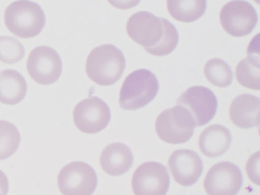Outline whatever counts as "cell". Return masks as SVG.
I'll return each mask as SVG.
<instances>
[{"mask_svg":"<svg viewBox=\"0 0 260 195\" xmlns=\"http://www.w3.org/2000/svg\"><path fill=\"white\" fill-rule=\"evenodd\" d=\"M243 177L239 168L230 161L213 166L206 175L203 186L210 195H234L240 190Z\"/></svg>","mask_w":260,"mask_h":195,"instance_id":"cell-11","label":"cell"},{"mask_svg":"<svg viewBox=\"0 0 260 195\" xmlns=\"http://www.w3.org/2000/svg\"><path fill=\"white\" fill-rule=\"evenodd\" d=\"M259 99L251 94L236 97L229 109L232 122L241 128H251L259 125Z\"/></svg>","mask_w":260,"mask_h":195,"instance_id":"cell-14","label":"cell"},{"mask_svg":"<svg viewBox=\"0 0 260 195\" xmlns=\"http://www.w3.org/2000/svg\"><path fill=\"white\" fill-rule=\"evenodd\" d=\"M134 160L133 153L126 145L116 142L107 146L102 151L100 161L103 170L108 175H122L131 168Z\"/></svg>","mask_w":260,"mask_h":195,"instance_id":"cell-15","label":"cell"},{"mask_svg":"<svg viewBox=\"0 0 260 195\" xmlns=\"http://www.w3.org/2000/svg\"><path fill=\"white\" fill-rule=\"evenodd\" d=\"M73 116L79 130L86 134H94L107 126L110 120L111 114L108 106L103 100L97 96H92L76 105Z\"/></svg>","mask_w":260,"mask_h":195,"instance_id":"cell-10","label":"cell"},{"mask_svg":"<svg viewBox=\"0 0 260 195\" xmlns=\"http://www.w3.org/2000/svg\"><path fill=\"white\" fill-rule=\"evenodd\" d=\"M259 151L254 153L249 158L246 165V171L250 180L254 184L259 185Z\"/></svg>","mask_w":260,"mask_h":195,"instance_id":"cell-23","label":"cell"},{"mask_svg":"<svg viewBox=\"0 0 260 195\" xmlns=\"http://www.w3.org/2000/svg\"><path fill=\"white\" fill-rule=\"evenodd\" d=\"M113 7L122 10L132 8L139 4L141 0H107Z\"/></svg>","mask_w":260,"mask_h":195,"instance_id":"cell-24","label":"cell"},{"mask_svg":"<svg viewBox=\"0 0 260 195\" xmlns=\"http://www.w3.org/2000/svg\"><path fill=\"white\" fill-rule=\"evenodd\" d=\"M169 185L167 168L155 161L141 164L134 172L132 179V187L136 195H165Z\"/></svg>","mask_w":260,"mask_h":195,"instance_id":"cell-9","label":"cell"},{"mask_svg":"<svg viewBox=\"0 0 260 195\" xmlns=\"http://www.w3.org/2000/svg\"><path fill=\"white\" fill-rule=\"evenodd\" d=\"M219 18L224 30L236 37L249 34L258 20L254 7L244 0H234L226 3L220 10Z\"/></svg>","mask_w":260,"mask_h":195,"instance_id":"cell-7","label":"cell"},{"mask_svg":"<svg viewBox=\"0 0 260 195\" xmlns=\"http://www.w3.org/2000/svg\"><path fill=\"white\" fill-rule=\"evenodd\" d=\"M26 69L30 78L42 85L51 84L59 78L62 62L58 53L52 48L41 46L30 52Z\"/></svg>","mask_w":260,"mask_h":195,"instance_id":"cell-8","label":"cell"},{"mask_svg":"<svg viewBox=\"0 0 260 195\" xmlns=\"http://www.w3.org/2000/svg\"><path fill=\"white\" fill-rule=\"evenodd\" d=\"M24 54V48L18 40L10 36H0L1 61L14 63L21 60Z\"/></svg>","mask_w":260,"mask_h":195,"instance_id":"cell-22","label":"cell"},{"mask_svg":"<svg viewBox=\"0 0 260 195\" xmlns=\"http://www.w3.org/2000/svg\"><path fill=\"white\" fill-rule=\"evenodd\" d=\"M176 105L186 108L191 114L196 126H201L208 123L214 116L217 100L209 88L194 86L182 93Z\"/></svg>","mask_w":260,"mask_h":195,"instance_id":"cell-12","label":"cell"},{"mask_svg":"<svg viewBox=\"0 0 260 195\" xmlns=\"http://www.w3.org/2000/svg\"><path fill=\"white\" fill-rule=\"evenodd\" d=\"M204 74L213 85L219 87L229 86L233 80V72L230 66L223 60L213 58L205 64Z\"/></svg>","mask_w":260,"mask_h":195,"instance_id":"cell-20","label":"cell"},{"mask_svg":"<svg viewBox=\"0 0 260 195\" xmlns=\"http://www.w3.org/2000/svg\"><path fill=\"white\" fill-rule=\"evenodd\" d=\"M196 127L193 118L185 107L176 105L162 111L156 118L155 129L158 137L169 144L188 141Z\"/></svg>","mask_w":260,"mask_h":195,"instance_id":"cell-5","label":"cell"},{"mask_svg":"<svg viewBox=\"0 0 260 195\" xmlns=\"http://www.w3.org/2000/svg\"><path fill=\"white\" fill-rule=\"evenodd\" d=\"M232 141L229 130L220 124L209 126L201 133L199 147L201 152L208 157H216L225 153Z\"/></svg>","mask_w":260,"mask_h":195,"instance_id":"cell-16","label":"cell"},{"mask_svg":"<svg viewBox=\"0 0 260 195\" xmlns=\"http://www.w3.org/2000/svg\"><path fill=\"white\" fill-rule=\"evenodd\" d=\"M254 2H256L258 4H259V0H253Z\"/></svg>","mask_w":260,"mask_h":195,"instance_id":"cell-26","label":"cell"},{"mask_svg":"<svg viewBox=\"0 0 260 195\" xmlns=\"http://www.w3.org/2000/svg\"><path fill=\"white\" fill-rule=\"evenodd\" d=\"M158 80L150 71L141 69L124 79L119 93V103L124 110H136L151 102L158 91Z\"/></svg>","mask_w":260,"mask_h":195,"instance_id":"cell-4","label":"cell"},{"mask_svg":"<svg viewBox=\"0 0 260 195\" xmlns=\"http://www.w3.org/2000/svg\"><path fill=\"white\" fill-rule=\"evenodd\" d=\"M251 45L247 49V57L241 60L236 69L238 82L242 86L253 90L260 89L259 51Z\"/></svg>","mask_w":260,"mask_h":195,"instance_id":"cell-18","label":"cell"},{"mask_svg":"<svg viewBox=\"0 0 260 195\" xmlns=\"http://www.w3.org/2000/svg\"><path fill=\"white\" fill-rule=\"evenodd\" d=\"M126 30L129 38L153 55L165 56L171 53L179 39L175 27L164 18L147 11H140L128 19Z\"/></svg>","mask_w":260,"mask_h":195,"instance_id":"cell-1","label":"cell"},{"mask_svg":"<svg viewBox=\"0 0 260 195\" xmlns=\"http://www.w3.org/2000/svg\"><path fill=\"white\" fill-rule=\"evenodd\" d=\"M9 189V181L5 173L0 170V194H7Z\"/></svg>","mask_w":260,"mask_h":195,"instance_id":"cell-25","label":"cell"},{"mask_svg":"<svg viewBox=\"0 0 260 195\" xmlns=\"http://www.w3.org/2000/svg\"><path fill=\"white\" fill-rule=\"evenodd\" d=\"M27 92V84L18 71L7 69L0 72V102L7 105L22 101Z\"/></svg>","mask_w":260,"mask_h":195,"instance_id":"cell-17","label":"cell"},{"mask_svg":"<svg viewBox=\"0 0 260 195\" xmlns=\"http://www.w3.org/2000/svg\"><path fill=\"white\" fill-rule=\"evenodd\" d=\"M125 68L122 52L113 45L98 46L89 53L85 71L90 79L102 86H109L119 80Z\"/></svg>","mask_w":260,"mask_h":195,"instance_id":"cell-2","label":"cell"},{"mask_svg":"<svg viewBox=\"0 0 260 195\" xmlns=\"http://www.w3.org/2000/svg\"><path fill=\"white\" fill-rule=\"evenodd\" d=\"M169 14L176 20L189 23L201 17L205 13L206 0H167Z\"/></svg>","mask_w":260,"mask_h":195,"instance_id":"cell-19","label":"cell"},{"mask_svg":"<svg viewBox=\"0 0 260 195\" xmlns=\"http://www.w3.org/2000/svg\"><path fill=\"white\" fill-rule=\"evenodd\" d=\"M20 135L13 123L0 120V160L8 158L17 150Z\"/></svg>","mask_w":260,"mask_h":195,"instance_id":"cell-21","label":"cell"},{"mask_svg":"<svg viewBox=\"0 0 260 195\" xmlns=\"http://www.w3.org/2000/svg\"><path fill=\"white\" fill-rule=\"evenodd\" d=\"M4 22L12 34L26 39L36 37L42 31L46 18L38 4L29 0H18L6 8Z\"/></svg>","mask_w":260,"mask_h":195,"instance_id":"cell-3","label":"cell"},{"mask_svg":"<svg viewBox=\"0 0 260 195\" xmlns=\"http://www.w3.org/2000/svg\"><path fill=\"white\" fill-rule=\"evenodd\" d=\"M94 169L82 161H73L64 166L57 177L59 191L65 195H90L97 185Z\"/></svg>","mask_w":260,"mask_h":195,"instance_id":"cell-6","label":"cell"},{"mask_svg":"<svg viewBox=\"0 0 260 195\" xmlns=\"http://www.w3.org/2000/svg\"><path fill=\"white\" fill-rule=\"evenodd\" d=\"M168 164L174 180L183 186H189L196 183L203 170L201 157L196 152L189 149L173 151Z\"/></svg>","mask_w":260,"mask_h":195,"instance_id":"cell-13","label":"cell"}]
</instances>
